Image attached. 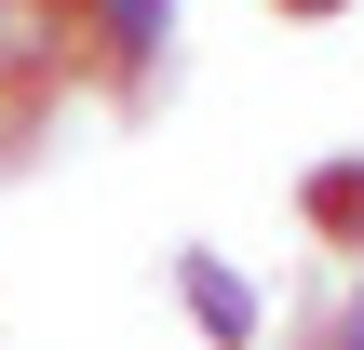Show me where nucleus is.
Here are the masks:
<instances>
[{"label":"nucleus","mask_w":364,"mask_h":350,"mask_svg":"<svg viewBox=\"0 0 364 350\" xmlns=\"http://www.w3.org/2000/svg\"><path fill=\"white\" fill-rule=\"evenodd\" d=\"M176 283H189V310H203V337H216V350H243V337H257V297H243L216 256H176Z\"/></svg>","instance_id":"nucleus-1"},{"label":"nucleus","mask_w":364,"mask_h":350,"mask_svg":"<svg viewBox=\"0 0 364 350\" xmlns=\"http://www.w3.org/2000/svg\"><path fill=\"white\" fill-rule=\"evenodd\" d=\"M95 27H108V54H162V0H95Z\"/></svg>","instance_id":"nucleus-2"},{"label":"nucleus","mask_w":364,"mask_h":350,"mask_svg":"<svg viewBox=\"0 0 364 350\" xmlns=\"http://www.w3.org/2000/svg\"><path fill=\"white\" fill-rule=\"evenodd\" d=\"M311 216H324V229H364V162H351V175H324V189H311Z\"/></svg>","instance_id":"nucleus-3"},{"label":"nucleus","mask_w":364,"mask_h":350,"mask_svg":"<svg viewBox=\"0 0 364 350\" xmlns=\"http://www.w3.org/2000/svg\"><path fill=\"white\" fill-rule=\"evenodd\" d=\"M338 350H364V310H351V324H338Z\"/></svg>","instance_id":"nucleus-4"},{"label":"nucleus","mask_w":364,"mask_h":350,"mask_svg":"<svg viewBox=\"0 0 364 350\" xmlns=\"http://www.w3.org/2000/svg\"><path fill=\"white\" fill-rule=\"evenodd\" d=\"M297 13H324V0H297Z\"/></svg>","instance_id":"nucleus-5"}]
</instances>
